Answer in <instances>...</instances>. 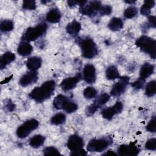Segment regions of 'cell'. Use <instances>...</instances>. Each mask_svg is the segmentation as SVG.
<instances>
[{
    "mask_svg": "<svg viewBox=\"0 0 156 156\" xmlns=\"http://www.w3.org/2000/svg\"><path fill=\"white\" fill-rule=\"evenodd\" d=\"M125 2H126V3H128V4H131V3L135 2V1H126Z\"/></svg>",
    "mask_w": 156,
    "mask_h": 156,
    "instance_id": "cell-44",
    "label": "cell"
},
{
    "mask_svg": "<svg viewBox=\"0 0 156 156\" xmlns=\"http://www.w3.org/2000/svg\"><path fill=\"white\" fill-rule=\"evenodd\" d=\"M67 32L73 37H76L81 29V24L79 22L74 20L70 22L66 27Z\"/></svg>",
    "mask_w": 156,
    "mask_h": 156,
    "instance_id": "cell-17",
    "label": "cell"
},
{
    "mask_svg": "<svg viewBox=\"0 0 156 156\" xmlns=\"http://www.w3.org/2000/svg\"><path fill=\"white\" fill-rule=\"evenodd\" d=\"M154 70V66L153 65L149 63H146L143 64L141 66L140 71V78L145 80L153 73Z\"/></svg>",
    "mask_w": 156,
    "mask_h": 156,
    "instance_id": "cell-18",
    "label": "cell"
},
{
    "mask_svg": "<svg viewBox=\"0 0 156 156\" xmlns=\"http://www.w3.org/2000/svg\"><path fill=\"white\" fill-rule=\"evenodd\" d=\"M83 77L88 83H93L96 81V69L91 64H87L83 68Z\"/></svg>",
    "mask_w": 156,
    "mask_h": 156,
    "instance_id": "cell-13",
    "label": "cell"
},
{
    "mask_svg": "<svg viewBox=\"0 0 156 156\" xmlns=\"http://www.w3.org/2000/svg\"><path fill=\"white\" fill-rule=\"evenodd\" d=\"M146 129L147 131L150 132H155V116H153V118L150 120V121L149 122L146 126Z\"/></svg>",
    "mask_w": 156,
    "mask_h": 156,
    "instance_id": "cell-36",
    "label": "cell"
},
{
    "mask_svg": "<svg viewBox=\"0 0 156 156\" xmlns=\"http://www.w3.org/2000/svg\"><path fill=\"white\" fill-rule=\"evenodd\" d=\"M155 1L153 0L144 1L143 5L140 9V12L141 15L146 16H149L151 13V9L154 6Z\"/></svg>",
    "mask_w": 156,
    "mask_h": 156,
    "instance_id": "cell-23",
    "label": "cell"
},
{
    "mask_svg": "<svg viewBox=\"0 0 156 156\" xmlns=\"http://www.w3.org/2000/svg\"><path fill=\"white\" fill-rule=\"evenodd\" d=\"M80 46L82 55L87 58H93L98 53L96 43L91 38H84L79 42Z\"/></svg>",
    "mask_w": 156,
    "mask_h": 156,
    "instance_id": "cell-3",
    "label": "cell"
},
{
    "mask_svg": "<svg viewBox=\"0 0 156 156\" xmlns=\"http://www.w3.org/2000/svg\"><path fill=\"white\" fill-rule=\"evenodd\" d=\"M71 155H78V156H84L87 155L86 151L83 149H82L80 150H79L77 151L74 152H71Z\"/></svg>",
    "mask_w": 156,
    "mask_h": 156,
    "instance_id": "cell-40",
    "label": "cell"
},
{
    "mask_svg": "<svg viewBox=\"0 0 156 156\" xmlns=\"http://www.w3.org/2000/svg\"><path fill=\"white\" fill-rule=\"evenodd\" d=\"M55 83L54 80H48L40 87H35L29 94V96L37 102L41 103L49 98L55 90Z\"/></svg>",
    "mask_w": 156,
    "mask_h": 156,
    "instance_id": "cell-1",
    "label": "cell"
},
{
    "mask_svg": "<svg viewBox=\"0 0 156 156\" xmlns=\"http://www.w3.org/2000/svg\"><path fill=\"white\" fill-rule=\"evenodd\" d=\"M68 5L70 6V7H72V6H74L76 4H79V1H68Z\"/></svg>",
    "mask_w": 156,
    "mask_h": 156,
    "instance_id": "cell-42",
    "label": "cell"
},
{
    "mask_svg": "<svg viewBox=\"0 0 156 156\" xmlns=\"http://www.w3.org/2000/svg\"><path fill=\"white\" fill-rule=\"evenodd\" d=\"M144 83V80L143 79L140 78L139 79H138L135 82H133L131 84V85H132V87H133L135 89H140V88H142L143 87Z\"/></svg>",
    "mask_w": 156,
    "mask_h": 156,
    "instance_id": "cell-38",
    "label": "cell"
},
{
    "mask_svg": "<svg viewBox=\"0 0 156 156\" xmlns=\"http://www.w3.org/2000/svg\"><path fill=\"white\" fill-rule=\"evenodd\" d=\"M83 96L87 99H92L97 94V91L92 87H88L83 90Z\"/></svg>",
    "mask_w": 156,
    "mask_h": 156,
    "instance_id": "cell-32",
    "label": "cell"
},
{
    "mask_svg": "<svg viewBox=\"0 0 156 156\" xmlns=\"http://www.w3.org/2000/svg\"><path fill=\"white\" fill-rule=\"evenodd\" d=\"M6 107L9 109V110L10 111V112L13 111L14 110V108H15V105L11 103V102H9Z\"/></svg>",
    "mask_w": 156,
    "mask_h": 156,
    "instance_id": "cell-41",
    "label": "cell"
},
{
    "mask_svg": "<svg viewBox=\"0 0 156 156\" xmlns=\"http://www.w3.org/2000/svg\"><path fill=\"white\" fill-rule=\"evenodd\" d=\"M148 20H149V23L150 24V26L153 27V28H155V26H156V23H155V20H156V18H155V16H148Z\"/></svg>",
    "mask_w": 156,
    "mask_h": 156,
    "instance_id": "cell-39",
    "label": "cell"
},
{
    "mask_svg": "<svg viewBox=\"0 0 156 156\" xmlns=\"http://www.w3.org/2000/svg\"><path fill=\"white\" fill-rule=\"evenodd\" d=\"M68 100L66 96L62 94L57 95L53 101V106L57 110L62 109L65 103Z\"/></svg>",
    "mask_w": 156,
    "mask_h": 156,
    "instance_id": "cell-25",
    "label": "cell"
},
{
    "mask_svg": "<svg viewBox=\"0 0 156 156\" xmlns=\"http://www.w3.org/2000/svg\"><path fill=\"white\" fill-rule=\"evenodd\" d=\"M77 108H78L77 105L76 103L71 101L69 99L65 103L62 108L63 110H64L65 112H66L68 113H71L76 112L77 110Z\"/></svg>",
    "mask_w": 156,
    "mask_h": 156,
    "instance_id": "cell-29",
    "label": "cell"
},
{
    "mask_svg": "<svg viewBox=\"0 0 156 156\" xmlns=\"http://www.w3.org/2000/svg\"><path fill=\"white\" fill-rule=\"evenodd\" d=\"M66 120V116L62 113H58L54 115L51 119V122L54 125H60L63 124Z\"/></svg>",
    "mask_w": 156,
    "mask_h": 156,
    "instance_id": "cell-28",
    "label": "cell"
},
{
    "mask_svg": "<svg viewBox=\"0 0 156 156\" xmlns=\"http://www.w3.org/2000/svg\"><path fill=\"white\" fill-rule=\"evenodd\" d=\"M156 93V82L153 80L148 82L145 88V93L147 96H153Z\"/></svg>",
    "mask_w": 156,
    "mask_h": 156,
    "instance_id": "cell-27",
    "label": "cell"
},
{
    "mask_svg": "<svg viewBox=\"0 0 156 156\" xmlns=\"http://www.w3.org/2000/svg\"><path fill=\"white\" fill-rule=\"evenodd\" d=\"M123 22L119 18H112L108 24V27L112 31H118L122 28Z\"/></svg>",
    "mask_w": 156,
    "mask_h": 156,
    "instance_id": "cell-22",
    "label": "cell"
},
{
    "mask_svg": "<svg viewBox=\"0 0 156 156\" xmlns=\"http://www.w3.org/2000/svg\"><path fill=\"white\" fill-rule=\"evenodd\" d=\"M106 77L108 80H114L120 77L118 69L115 66H110L107 68L105 71Z\"/></svg>",
    "mask_w": 156,
    "mask_h": 156,
    "instance_id": "cell-24",
    "label": "cell"
},
{
    "mask_svg": "<svg viewBox=\"0 0 156 156\" xmlns=\"http://www.w3.org/2000/svg\"><path fill=\"white\" fill-rule=\"evenodd\" d=\"M101 3L98 1H90L87 3V2L82 6L80 7V12L84 15L93 16L99 12L101 7Z\"/></svg>",
    "mask_w": 156,
    "mask_h": 156,
    "instance_id": "cell-8",
    "label": "cell"
},
{
    "mask_svg": "<svg viewBox=\"0 0 156 156\" xmlns=\"http://www.w3.org/2000/svg\"><path fill=\"white\" fill-rule=\"evenodd\" d=\"M38 79V73L36 71H31L24 74L20 79L19 83L22 87H26L32 84Z\"/></svg>",
    "mask_w": 156,
    "mask_h": 156,
    "instance_id": "cell-14",
    "label": "cell"
},
{
    "mask_svg": "<svg viewBox=\"0 0 156 156\" xmlns=\"http://www.w3.org/2000/svg\"><path fill=\"white\" fill-rule=\"evenodd\" d=\"M43 154L44 155H61L59 151L53 146L46 147L43 149Z\"/></svg>",
    "mask_w": 156,
    "mask_h": 156,
    "instance_id": "cell-33",
    "label": "cell"
},
{
    "mask_svg": "<svg viewBox=\"0 0 156 156\" xmlns=\"http://www.w3.org/2000/svg\"><path fill=\"white\" fill-rule=\"evenodd\" d=\"M83 140L76 134L71 135L67 141V147L71 152L83 149Z\"/></svg>",
    "mask_w": 156,
    "mask_h": 156,
    "instance_id": "cell-10",
    "label": "cell"
},
{
    "mask_svg": "<svg viewBox=\"0 0 156 156\" xmlns=\"http://www.w3.org/2000/svg\"><path fill=\"white\" fill-rule=\"evenodd\" d=\"M140 152L138 147L135 145L134 143L130 144H122L120 146L118 149V153L119 155H136Z\"/></svg>",
    "mask_w": 156,
    "mask_h": 156,
    "instance_id": "cell-12",
    "label": "cell"
},
{
    "mask_svg": "<svg viewBox=\"0 0 156 156\" xmlns=\"http://www.w3.org/2000/svg\"><path fill=\"white\" fill-rule=\"evenodd\" d=\"M42 63V60L40 57H32L27 59L26 66L30 71H36L40 68Z\"/></svg>",
    "mask_w": 156,
    "mask_h": 156,
    "instance_id": "cell-19",
    "label": "cell"
},
{
    "mask_svg": "<svg viewBox=\"0 0 156 156\" xmlns=\"http://www.w3.org/2000/svg\"><path fill=\"white\" fill-rule=\"evenodd\" d=\"M122 104L121 102H116L113 106L103 109L101 113L102 116L104 118L110 120L112 119L115 115L120 113L122 112Z\"/></svg>",
    "mask_w": 156,
    "mask_h": 156,
    "instance_id": "cell-11",
    "label": "cell"
},
{
    "mask_svg": "<svg viewBox=\"0 0 156 156\" xmlns=\"http://www.w3.org/2000/svg\"><path fill=\"white\" fill-rule=\"evenodd\" d=\"M32 46L27 41H21L18 47V53L23 56H27L31 54L32 51Z\"/></svg>",
    "mask_w": 156,
    "mask_h": 156,
    "instance_id": "cell-20",
    "label": "cell"
},
{
    "mask_svg": "<svg viewBox=\"0 0 156 156\" xmlns=\"http://www.w3.org/2000/svg\"><path fill=\"white\" fill-rule=\"evenodd\" d=\"M117 155L116 153H115L113 151H108L107 152L103 154V155H107V156H108V155L112 156V155Z\"/></svg>",
    "mask_w": 156,
    "mask_h": 156,
    "instance_id": "cell-43",
    "label": "cell"
},
{
    "mask_svg": "<svg viewBox=\"0 0 156 156\" xmlns=\"http://www.w3.org/2000/svg\"><path fill=\"white\" fill-rule=\"evenodd\" d=\"M38 121L35 119H30L25 121L18 127L16 130L17 136L20 138L27 137L32 130L38 127Z\"/></svg>",
    "mask_w": 156,
    "mask_h": 156,
    "instance_id": "cell-6",
    "label": "cell"
},
{
    "mask_svg": "<svg viewBox=\"0 0 156 156\" xmlns=\"http://www.w3.org/2000/svg\"><path fill=\"white\" fill-rule=\"evenodd\" d=\"M80 78L81 76L80 74H78L74 77L66 78L61 82L60 87L64 91L71 90L76 87Z\"/></svg>",
    "mask_w": 156,
    "mask_h": 156,
    "instance_id": "cell-15",
    "label": "cell"
},
{
    "mask_svg": "<svg viewBox=\"0 0 156 156\" xmlns=\"http://www.w3.org/2000/svg\"><path fill=\"white\" fill-rule=\"evenodd\" d=\"M146 149L151 151H155L156 149V139L151 138L145 144Z\"/></svg>",
    "mask_w": 156,
    "mask_h": 156,
    "instance_id": "cell-35",
    "label": "cell"
},
{
    "mask_svg": "<svg viewBox=\"0 0 156 156\" xmlns=\"http://www.w3.org/2000/svg\"><path fill=\"white\" fill-rule=\"evenodd\" d=\"M110 98V97L109 94L105 93L99 95L94 100V102L90 106L87 107L85 110L87 115L90 116L94 114L98 108L101 107V106L104 105L106 102H107L109 101Z\"/></svg>",
    "mask_w": 156,
    "mask_h": 156,
    "instance_id": "cell-7",
    "label": "cell"
},
{
    "mask_svg": "<svg viewBox=\"0 0 156 156\" xmlns=\"http://www.w3.org/2000/svg\"><path fill=\"white\" fill-rule=\"evenodd\" d=\"M47 29L46 23H40L35 27L28 28L22 37V39L24 41H32L43 35Z\"/></svg>",
    "mask_w": 156,
    "mask_h": 156,
    "instance_id": "cell-4",
    "label": "cell"
},
{
    "mask_svg": "<svg viewBox=\"0 0 156 156\" xmlns=\"http://www.w3.org/2000/svg\"><path fill=\"white\" fill-rule=\"evenodd\" d=\"M135 44L143 52L150 55L153 59L155 58V40L146 35L140 37L135 42Z\"/></svg>",
    "mask_w": 156,
    "mask_h": 156,
    "instance_id": "cell-2",
    "label": "cell"
},
{
    "mask_svg": "<svg viewBox=\"0 0 156 156\" xmlns=\"http://www.w3.org/2000/svg\"><path fill=\"white\" fill-rule=\"evenodd\" d=\"M13 23L12 21L5 20L1 22L0 29L2 32H9L13 29Z\"/></svg>",
    "mask_w": 156,
    "mask_h": 156,
    "instance_id": "cell-30",
    "label": "cell"
},
{
    "mask_svg": "<svg viewBox=\"0 0 156 156\" xmlns=\"http://www.w3.org/2000/svg\"><path fill=\"white\" fill-rule=\"evenodd\" d=\"M23 8L28 10H35L36 9V3L33 0H26L23 1Z\"/></svg>",
    "mask_w": 156,
    "mask_h": 156,
    "instance_id": "cell-34",
    "label": "cell"
},
{
    "mask_svg": "<svg viewBox=\"0 0 156 156\" xmlns=\"http://www.w3.org/2000/svg\"><path fill=\"white\" fill-rule=\"evenodd\" d=\"M119 79V80L115 83L112 88L110 94L113 96H118L122 94L129 83V77L127 76L120 77Z\"/></svg>",
    "mask_w": 156,
    "mask_h": 156,
    "instance_id": "cell-9",
    "label": "cell"
},
{
    "mask_svg": "<svg viewBox=\"0 0 156 156\" xmlns=\"http://www.w3.org/2000/svg\"><path fill=\"white\" fill-rule=\"evenodd\" d=\"M15 59V55L12 52L7 51L0 57V68L3 69L5 67Z\"/></svg>",
    "mask_w": 156,
    "mask_h": 156,
    "instance_id": "cell-16",
    "label": "cell"
},
{
    "mask_svg": "<svg viewBox=\"0 0 156 156\" xmlns=\"http://www.w3.org/2000/svg\"><path fill=\"white\" fill-rule=\"evenodd\" d=\"M112 143V140L110 137L93 139L88 143L87 149L90 152H100L105 150Z\"/></svg>",
    "mask_w": 156,
    "mask_h": 156,
    "instance_id": "cell-5",
    "label": "cell"
},
{
    "mask_svg": "<svg viewBox=\"0 0 156 156\" xmlns=\"http://www.w3.org/2000/svg\"><path fill=\"white\" fill-rule=\"evenodd\" d=\"M112 12V8L110 5H103L101 6L99 13L101 15H109Z\"/></svg>",
    "mask_w": 156,
    "mask_h": 156,
    "instance_id": "cell-37",
    "label": "cell"
},
{
    "mask_svg": "<svg viewBox=\"0 0 156 156\" xmlns=\"http://www.w3.org/2000/svg\"><path fill=\"white\" fill-rule=\"evenodd\" d=\"M137 13H138L137 8L133 6H130L125 10L124 12V16L126 18H132L137 15Z\"/></svg>",
    "mask_w": 156,
    "mask_h": 156,
    "instance_id": "cell-31",
    "label": "cell"
},
{
    "mask_svg": "<svg viewBox=\"0 0 156 156\" xmlns=\"http://www.w3.org/2000/svg\"><path fill=\"white\" fill-rule=\"evenodd\" d=\"M44 137L41 135H37L32 137L29 141V144L31 147L37 148L41 146L44 141Z\"/></svg>",
    "mask_w": 156,
    "mask_h": 156,
    "instance_id": "cell-26",
    "label": "cell"
},
{
    "mask_svg": "<svg viewBox=\"0 0 156 156\" xmlns=\"http://www.w3.org/2000/svg\"><path fill=\"white\" fill-rule=\"evenodd\" d=\"M61 18V13L58 9H52L46 15V20L51 23H58Z\"/></svg>",
    "mask_w": 156,
    "mask_h": 156,
    "instance_id": "cell-21",
    "label": "cell"
}]
</instances>
